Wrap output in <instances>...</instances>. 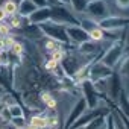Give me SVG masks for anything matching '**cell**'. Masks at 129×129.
Returning a JSON list of instances; mask_svg holds the SVG:
<instances>
[{
    "label": "cell",
    "mask_w": 129,
    "mask_h": 129,
    "mask_svg": "<svg viewBox=\"0 0 129 129\" xmlns=\"http://www.w3.org/2000/svg\"><path fill=\"white\" fill-rule=\"evenodd\" d=\"M30 124L35 126L37 129H46L47 127V117H44V115H35V117H32Z\"/></svg>",
    "instance_id": "6da1fadb"
},
{
    "label": "cell",
    "mask_w": 129,
    "mask_h": 129,
    "mask_svg": "<svg viewBox=\"0 0 129 129\" xmlns=\"http://www.w3.org/2000/svg\"><path fill=\"white\" fill-rule=\"evenodd\" d=\"M3 11L6 12V15H14L17 12V5L12 2V0H8L5 3V6H3Z\"/></svg>",
    "instance_id": "7a4b0ae2"
},
{
    "label": "cell",
    "mask_w": 129,
    "mask_h": 129,
    "mask_svg": "<svg viewBox=\"0 0 129 129\" xmlns=\"http://www.w3.org/2000/svg\"><path fill=\"white\" fill-rule=\"evenodd\" d=\"M90 37L93 38V40H102V37H103V32L100 30V29H90Z\"/></svg>",
    "instance_id": "3957f363"
},
{
    "label": "cell",
    "mask_w": 129,
    "mask_h": 129,
    "mask_svg": "<svg viewBox=\"0 0 129 129\" xmlns=\"http://www.w3.org/2000/svg\"><path fill=\"white\" fill-rule=\"evenodd\" d=\"M11 50H12V53L17 55V56H20V55L24 52V49H23V46H21L20 43H14V46L11 47Z\"/></svg>",
    "instance_id": "277c9868"
},
{
    "label": "cell",
    "mask_w": 129,
    "mask_h": 129,
    "mask_svg": "<svg viewBox=\"0 0 129 129\" xmlns=\"http://www.w3.org/2000/svg\"><path fill=\"white\" fill-rule=\"evenodd\" d=\"M62 58H64V53L61 52V49H55V50L52 52V58H50V59H53V61L59 62V61H61Z\"/></svg>",
    "instance_id": "5b68a950"
},
{
    "label": "cell",
    "mask_w": 129,
    "mask_h": 129,
    "mask_svg": "<svg viewBox=\"0 0 129 129\" xmlns=\"http://www.w3.org/2000/svg\"><path fill=\"white\" fill-rule=\"evenodd\" d=\"M56 67H58V62L53 61V59H49V61L46 62V70H49V72H55Z\"/></svg>",
    "instance_id": "8992f818"
},
{
    "label": "cell",
    "mask_w": 129,
    "mask_h": 129,
    "mask_svg": "<svg viewBox=\"0 0 129 129\" xmlns=\"http://www.w3.org/2000/svg\"><path fill=\"white\" fill-rule=\"evenodd\" d=\"M8 32H9V27L6 24H0V35H2V37H8Z\"/></svg>",
    "instance_id": "52a82bcc"
},
{
    "label": "cell",
    "mask_w": 129,
    "mask_h": 129,
    "mask_svg": "<svg viewBox=\"0 0 129 129\" xmlns=\"http://www.w3.org/2000/svg\"><path fill=\"white\" fill-rule=\"evenodd\" d=\"M11 24H12L14 27H18V26H20V20H18L17 17H14V18L11 20Z\"/></svg>",
    "instance_id": "ba28073f"
},
{
    "label": "cell",
    "mask_w": 129,
    "mask_h": 129,
    "mask_svg": "<svg viewBox=\"0 0 129 129\" xmlns=\"http://www.w3.org/2000/svg\"><path fill=\"white\" fill-rule=\"evenodd\" d=\"M5 17H6V12H5V11H3V8H2V9H0V21H2Z\"/></svg>",
    "instance_id": "9c48e42d"
},
{
    "label": "cell",
    "mask_w": 129,
    "mask_h": 129,
    "mask_svg": "<svg viewBox=\"0 0 129 129\" xmlns=\"http://www.w3.org/2000/svg\"><path fill=\"white\" fill-rule=\"evenodd\" d=\"M24 129H37L35 126H32V124H29V126H24Z\"/></svg>",
    "instance_id": "30bf717a"
},
{
    "label": "cell",
    "mask_w": 129,
    "mask_h": 129,
    "mask_svg": "<svg viewBox=\"0 0 129 129\" xmlns=\"http://www.w3.org/2000/svg\"><path fill=\"white\" fill-rule=\"evenodd\" d=\"M0 91H2V87H0Z\"/></svg>",
    "instance_id": "8fae6325"
}]
</instances>
